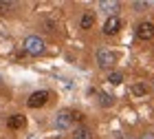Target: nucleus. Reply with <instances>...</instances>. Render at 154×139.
Masks as SVG:
<instances>
[{
	"mask_svg": "<svg viewBox=\"0 0 154 139\" xmlns=\"http://www.w3.org/2000/svg\"><path fill=\"white\" fill-rule=\"evenodd\" d=\"M16 7V2H0V11L2 9H13Z\"/></svg>",
	"mask_w": 154,
	"mask_h": 139,
	"instance_id": "15",
	"label": "nucleus"
},
{
	"mask_svg": "<svg viewBox=\"0 0 154 139\" xmlns=\"http://www.w3.org/2000/svg\"><path fill=\"white\" fill-rule=\"evenodd\" d=\"M0 82H2V75H0Z\"/></svg>",
	"mask_w": 154,
	"mask_h": 139,
	"instance_id": "18",
	"label": "nucleus"
},
{
	"mask_svg": "<svg viewBox=\"0 0 154 139\" xmlns=\"http://www.w3.org/2000/svg\"><path fill=\"white\" fill-rule=\"evenodd\" d=\"M48 97H51L48 91H35L29 97V102H26V104H29V108H40V106H44V104L48 102Z\"/></svg>",
	"mask_w": 154,
	"mask_h": 139,
	"instance_id": "3",
	"label": "nucleus"
},
{
	"mask_svg": "<svg viewBox=\"0 0 154 139\" xmlns=\"http://www.w3.org/2000/svg\"><path fill=\"white\" fill-rule=\"evenodd\" d=\"M101 9H106V13H108V11L115 13V11L119 9V2H101Z\"/></svg>",
	"mask_w": 154,
	"mask_h": 139,
	"instance_id": "10",
	"label": "nucleus"
},
{
	"mask_svg": "<svg viewBox=\"0 0 154 139\" xmlns=\"http://www.w3.org/2000/svg\"><path fill=\"white\" fill-rule=\"evenodd\" d=\"M24 51L29 55H40L44 53V40L38 38V36H29L24 40Z\"/></svg>",
	"mask_w": 154,
	"mask_h": 139,
	"instance_id": "1",
	"label": "nucleus"
},
{
	"mask_svg": "<svg viewBox=\"0 0 154 139\" xmlns=\"http://www.w3.org/2000/svg\"><path fill=\"white\" fill-rule=\"evenodd\" d=\"M141 139H154V135H143Z\"/></svg>",
	"mask_w": 154,
	"mask_h": 139,
	"instance_id": "17",
	"label": "nucleus"
},
{
	"mask_svg": "<svg viewBox=\"0 0 154 139\" xmlns=\"http://www.w3.org/2000/svg\"><path fill=\"white\" fill-rule=\"evenodd\" d=\"M134 93L137 95H145V93H148V86H145V84H134Z\"/></svg>",
	"mask_w": 154,
	"mask_h": 139,
	"instance_id": "14",
	"label": "nucleus"
},
{
	"mask_svg": "<svg viewBox=\"0 0 154 139\" xmlns=\"http://www.w3.org/2000/svg\"><path fill=\"white\" fill-rule=\"evenodd\" d=\"M71 113V119H75V122H84V113H79V110H68Z\"/></svg>",
	"mask_w": 154,
	"mask_h": 139,
	"instance_id": "13",
	"label": "nucleus"
},
{
	"mask_svg": "<svg viewBox=\"0 0 154 139\" xmlns=\"http://www.w3.org/2000/svg\"><path fill=\"white\" fill-rule=\"evenodd\" d=\"M93 24H95V16H93V13H84L82 20H79V27H82V29H90Z\"/></svg>",
	"mask_w": 154,
	"mask_h": 139,
	"instance_id": "9",
	"label": "nucleus"
},
{
	"mask_svg": "<svg viewBox=\"0 0 154 139\" xmlns=\"http://www.w3.org/2000/svg\"><path fill=\"white\" fill-rule=\"evenodd\" d=\"M73 137H75V139H93V133H90V128L79 126V128L73 130Z\"/></svg>",
	"mask_w": 154,
	"mask_h": 139,
	"instance_id": "8",
	"label": "nucleus"
},
{
	"mask_svg": "<svg viewBox=\"0 0 154 139\" xmlns=\"http://www.w3.org/2000/svg\"><path fill=\"white\" fill-rule=\"evenodd\" d=\"M117 62V55L112 51H106V49H101L99 53H97V64H99L101 68H108V66H112Z\"/></svg>",
	"mask_w": 154,
	"mask_h": 139,
	"instance_id": "2",
	"label": "nucleus"
},
{
	"mask_svg": "<svg viewBox=\"0 0 154 139\" xmlns=\"http://www.w3.org/2000/svg\"><path fill=\"white\" fill-rule=\"evenodd\" d=\"M108 82H110V84H121V82H123V75H121V73H110V75H108Z\"/></svg>",
	"mask_w": 154,
	"mask_h": 139,
	"instance_id": "11",
	"label": "nucleus"
},
{
	"mask_svg": "<svg viewBox=\"0 0 154 139\" xmlns=\"http://www.w3.org/2000/svg\"><path fill=\"white\" fill-rule=\"evenodd\" d=\"M137 36L141 40H152L154 38V24L152 22H141L137 27Z\"/></svg>",
	"mask_w": 154,
	"mask_h": 139,
	"instance_id": "6",
	"label": "nucleus"
},
{
	"mask_svg": "<svg viewBox=\"0 0 154 139\" xmlns=\"http://www.w3.org/2000/svg\"><path fill=\"white\" fill-rule=\"evenodd\" d=\"M121 31V18H117V16H110L106 20V24H103V33L106 36H115V33Z\"/></svg>",
	"mask_w": 154,
	"mask_h": 139,
	"instance_id": "4",
	"label": "nucleus"
},
{
	"mask_svg": "<svg viewBox=\"0 0 154 139\" xmlns=\"http://www.w3.org/2000/svg\"><path fill=\"white\" fill-rule=\"evenodd\" d=\"M71 124H73L71 113H68V110H60L57 117H55V128L57 130H66V128H71Z\"/></svg>",
	"mask_w": 154,
	"mask_h": 139,
	"instance_id": "5",
	"label": "nucleus"
},
{
	"mask_svg": "<svg viewBox=\"0 0 154 139\" xmlns=\"http://www.w3.org/2000/svg\"><path fill=\"white\" fill-rule=\"evenodd\" d=\"M148 7V2H134V9H145Z\"/></svg>",
	"mask_w": 154,
	"mask_h": 139,
	"instance_id": "16",
	"label": "nucleus"
},
{
	"mask_svg": "<svg viewBox=\"0 0 154 139\" xmlns=\"http://www.w3.org/2000/svg\"><path fill=\"white\" fill-rule=\"evenodd\" d=\"M99 100H101V106H110V104H112V95L99 93Z\"/></svg>",
	"mask_w": 154,
	"mask_h": 139,
	"instance_id": "12",
	"label": "nucleus"
},
{
	"mask_svg": "<svg viewBox=\"0 0 154 139\" xmlns=\"http://www.w3.org/2000/svg\"><path fill=\"white\" fill-rule=\"evenodd\" d=\"M24 124H26L24 115H11L9 122H7V126H9L11 130H18V128H24Z\"/></svg>",
	"mask_w": 154,
	"mask_h": 139,
	"instance_id": "7",
	"label": "nucleus"
}]
</instances>
